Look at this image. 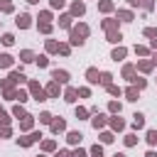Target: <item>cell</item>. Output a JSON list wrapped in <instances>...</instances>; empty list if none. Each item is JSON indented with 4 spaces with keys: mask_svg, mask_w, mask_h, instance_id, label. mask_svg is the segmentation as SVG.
Listing matches in <instances>:
<instances>
[{
    "mask_svg": "<svg viewBox=\"0 0 157 157\" xmlns=\"http://www.w3.org/2000/svg\"><path fill=\"white\" fill-rule=\"evenodd\" d=\"M86 34H88V27H86V25H78V27H74V29H71V44H78V47H81Z\"/></svg>",
    "mask_w": 157,
    "mask_h": 157,
    "instance_id": "obj_1",
    "label": "cell"
},
{
    "mask_svg": "<svg viewBox=\"0 0 157 157\" xmlns=\"http://www.w3.org/2000/svg\"><path fill=\"white\" fill-rule=\"evenodd\" d=\"M29 91H32V96H34L37 101H47V98H44V96H47V91H44L39 83H34V81H32V83H29Z\"/></svg>",
    "mask_w": 157,
    "mask_h": 157,
    "instance_id": "obj_2",
    "label": "cell"
},
{
    "mask_svg": "<svg viewBox=\"0 0 157 157\" xmlns=\"http://www.w3.org/2000/svg\"><path fill=\"white\" fill-rule=\"evenodd\" d=\"M52 78H54L56 83H66V81H69V74H66L64 69H54V71H52Z\"/></svg>",
    "mask_w": 157,
    "mask_h": 157,
    "instance_id": "obj_3",
    "label": "cell"
},
{
    "mask_svg": "<svg viewBox=\"0 0 157 157\" xmlns=\"http://www.w3.org/2000/svg\"><path fill=\"white\" fill-rule=\"evenodd\" d=\"M39 137H42V132H32L29 137H20V145H22V147H27V145H32V142H37Z\"/></svg>",
    "mask_w": 157,
    "mask_h": 157,
    "instance_id": "obj_4",
    "label": "cell"
},
{
    "mask_svg": "<svg viewBox=\"0 0 157 157\" xmlns=\"http://www.w3.org/2000/svg\"><path fill=\"white\" fill-rule=\"evenodd\" d=\"M132 128H135V130L145 128V115H142V113H135V115H132Z\"/></svg>",
    "mask_w": 157,
    "mask_h": 157,
    "instance_id": "obj_5",
    "label": "cell"
},
{
    "mask_svg": "<svg viewBox=\"0 0 157 157\" xmlns=\"http://www.w3.org/2000/svg\"><path fill=\"white\" fill-rule=\"evenodd\" d=\"M29 20H32V17L22 12V15H17V20H15V22H17V27H22V29H25V27H29Z\"/></svg>",
    "mask_w": 157,
    "mask_h": 157,
    "instance_id": "obj_6",
    "label": "cell"
},
{
    "mask_svg": "<svg viewBox=\"0 0 157 157\" xmlns=\"http://www.w3.org/2000/svg\"><path fill=\"white\" fill-rule=\"evenodd\" d=\"M86 78H88V83H98V81H101V74H98L96 69H88V71H86Z\"/></svg>",
    "mask_w": 157,
    "mask_h": 157,
    "instance_id": "obj_7",
    "label": "cell"
},
{
    "mask_svg": "<svg viewBox=\"0 0 157 157\" xmlns=\"http://www.w3.org/2000/svg\"><path fill=\"white\" fill-rule=\"evenodd\" d=\"M66 128V123L64 120H52V132H61Z\"/></svg>",
    "mask_w": 157,
    "mask_h": 157,
    "instance_id": "obj_8",
    "label": "cell"
},
{
    "mask_svg": "<svg viewBox=\"0 0 157 157\" xmlns=\"http://www.w3.org/2000/svg\"><path fill=\"white\" fill-rule=\"evenodd\" d=\"M0 66H2V69L12 66V56H10V54H0Z\"/></svg>",
    "mask_w": 157,
    "mask_h": 157,
    "instance_id": "obj_9",
    "label": "cell"
},
{
    "mask_svg": "<svg viewBox=\"0 0 157 157\" xmlns=\"http://www.w3.org/2000/svg\"><path fill=\"white\" fill-rule=\"evenodd\" d=\"M71 12H74V15H83V12H86V5H83V2H74Z\"/></svg>",
    "mask_w": 157,
    "mask_h": 157,
    "instance_id": "obj_10",
    "label": "cell"
},
{
    "mask_svg": "<svg viewBox=\"0 0 157 157\" xmlns=\"http://www.w3.org/2000/svg\"><path fill=\"white\" fill-rule=\"evenodd\" d=\"M64 96H66L64 101H69V103H74V101H76V96H78V91H74V88H66V93H64Z\"/></svg>",
    "mask_w": 157,
    "mask_h": 157,
    "instance_id": "obj_11",
    "label": "cell"
},
{
    "mask_svg": "<svg viewBox=\"0 0 157 157\" xmlns=\"http://www.w3.org/2000/svg\"><path fill=\"white\" fill-rule=\"evenodd\" d=\"M81 137H83L81 132H69V137H66V140H69L71 145H78V142H81Z\"/></svg>",
    "mask_w": 157,
    "mask_h": 157,
    "instance_id": "obj_12",
    "label": "cell"
},
{
    "mask_svg": "<svg viewBox=\"0 0 157 157\" xmlns=\"http://www.w3.org/2000/svg\"><path fill=\"white\" fill-rule=\"evenodd\" d=\"M47 93H49V96H59V83H56V81L49 83V86H47Z\"/></svg>",
    "mask_w": 157,
    "mask_h": 157,
    "instance_id": "obj_13",
    "label": "cell"
},
{
    "mask_svg": "<svg viewBox=\"0 0 157 157\" xmlns=\"http://www.w3.org/2000/svg\"><path fill=\"white\" fill-rule=\"evenodd\" d=\"M91 123H93V128L98 130V128H103V123H105V115H96V118H93Z\"/></svg>",
    "mask_w": 157,
    "mask_h": 157,
    "instance_id": "obj_14",
    "label": "cell"
},
{
    "mask_svg": "<svg viewBox=\"0 0 157 157\" xmlns=\"http://www.w3.org/2000/svg\"><path fill=\"white\" fill-rule=\"evenodd\" d=\"M118 17H120L123 22H130V20H132V12H128V10H120V12H118Z\"/></svg>",
    "mask_w": 157,
    "mask_h": 157,
    "instance_id": "obj_15",
    "label": "cell"
},
{
    "mask_svg": "<svg viewBox=\"0 0 157 157\" xmlns=\"http://www.w3.org/2000/svg\"><path fill=\"white\" fill-rule=\"evenodd\" d=\"M20 59H22V61H34V54H32L29 49H25V52L20 54Z\"/></svg>",
    "mask_w": 157,
    "mask_h": 157,
    "instance_id": "obj_16",
    "label": "cell"
},
{
    "mask_svg": "<svg viewBox=\"0 0 157 157\" xmlns=\"http://www.w3.org/2000/svg\"><path fill=\"white\" fill-rule=\"evenodd\" d=\"M147 142L150 145H157V130H147Z\"/></svg>",
    "mask_w": 157,
    "mask_h": 157,
    "instance_id": "obj_17",
    "label": "cell"
},
{
    "mask_svg": "<svg viewBox=\"0 0 157 157\" xmlns=\"http://www.w3.org/2000/svg\"><path fill=\"white\" fill-rule=\"evenodd\" d=\"M120 39H123L120 32H108V42H120Z\"/></svg>",
    "mask_w": 157,
    "mask_h": 157,
    "instance_id": "obj_18",
    "label": "cell"
},
{
    "mask_svg": "<svg viewBox=\"0 0 157 157\" xmlns=\"http://www.w3.org/2000/svg\"><path fill=\"white\" fill-rule=\"evenodd\" d=\"M125 96H128V101H137V88H128Z\"/></svg>",
    "mask_w": 157,
    "mask_h": 157,
    "instance_id": "obj_19",
    "label": "cell"
},
{
    "mask_svg": "<svg viewBox=\"0 0 157 157\" xmlns=\"http://www.w3.org/2000/svg\"><path fill=\"white\" fill-rule=\"evenodd\" d=\"M12 113H15V118H27V113H25V108H22V105H15V110H12Z\"/></svg>",
    "mask_w": 157,
    "mask_h": 157,
    "instance_id": "obj_20",
    "label": "cell"
},
{
    "mask_svg": "<svg viewBox=\"0 0 157 157\" xmlns=\"http://www.w3.org/2000/svg\"><path fill=\"white\" fill-rule=\"evenodd\" d=\"M110 125H113L115 130H123V128H125V123H123L120 118H113V120H110Z\"/></svg>",
    "mask_w": 157,
    "mask_h": 157,
    "instance_id": "obj_21",
    "label": "cell"
},
{
    "mask_svg": "<svg viewBox=\"0 0 157 157\" xmlns=\"http://www.w3.org/2000/svg\"><path fill=\"white\" fill-rule=\"evenodd\" d=\"M0 10H2V12H12V2H10V0H2V2H0Z\"/></svg>",
    "mask_w": 157,
    "mask_h": 157,
    "instance_id": "obj_22",
    "label": "cell"
},
{
    "mask_svg": "<svg viewBox=\"0 0 157 157\" xmlns=\"http://www.w3.org/2000/svg\"><path fill=\"white\" fill-rule=\"evenodd\" d=\"M91 157H103V150H101V145H93V147H91Z\"/></svg>",
    "mask_w": 157,
    "mask_h": 157,
    "instance_id": "obj_23",
    "label": "cell"
},
{
    "mask_svg": "<svg viewBox=\"0 0 157 157\" xmlns=\"http://www.w3.org/2000/svg\"><path fill=\"white\" fill-rule=\"evenodd\" d=\"M101 10H103V12H110V10H113V2H110V0H103V2H101Z\"/></svg>",
    "mask_w": 157,
    "mask_h": 157,
    "instance_id": "obj_24",
    "label": "cell"
},
{
    "mask_svg": "<svg viewBox=\"0 0 157 157\" xmlns=\"http://www.w3.org/2000/svg\"><path fill=\"white\" fill-rule=\"evenodd\" d=\"M59 25H61V27H71V17H69V15H64V17L59 20Z\"/></svg>",
    "mask_w": 157,
    "mask_h": 157,
    "instance_id": "obj_25",
    "label": "cell"
},
{
    "mask_svg": "<svg viewBox=\"0 0 157 157\" xmlns=\"http://www.w3.org/2000/svg\"><path fill=\"white\" fill-rule=\"evenodd\" d=\"M123 56H125V49H123V47L113 52V59H115V61H118V59H123Z\"/></svg>",
    "mask_w": 157,
    "mask_h": 157,
    "instance_id": "obj_26",
    "label": "cell"
},
{
    "mask_svg": "<svg viewBox=\"0 0 157 157\" xmlns=\"http://www.w3.org/2000/svg\"><path fill=\"white\" fill-rule=\"evenodd\" d=\"M137 66H140V71H150L152 69V61H140Z\"/></svg>",
    "mask_w": 157,
    "mask_h": 157,
    "instance_id": "obj_27",
    "label": "cell"
},
{
    "mask_svg": "<svg viewBox=\"0 0 157 157\" xmlns=\"http://www.w3.org/2000/svg\"><path fill=\"white\" fill-rule=\"evenodd\" d=\"M132 74H135V66H130V64H128V66L123 69V76H128V78H130Z\"/></svg>",
    "mask_w": 157,
    "mask_h": 157,
    "instance_id": "obj_28",
    "label": "cell"
},
{
    "mask_svg": "<svg viewBox=\"0 0 157 157\" xmlns=\"http://www.w3.org/2000/svg\"><path fill=\"white\" fill-rule=\"evenodd\" d=\"M39 29H42L44 34H49V32H52V25H49V22H42V25H39Z\"/></svg>",
    "mask_w": 157,
    "mask_h": 157,
    "instance_id": "obj_29",
    "label": "cell"
},
{
    "mask_svg": "<svg viewBox=\"0 0 157 157\" xmlns=\"http://www.w3.org/2000/svg\"><path fill=\"white\" fill-rule=\"evenodd\" d=\"M12 42H15V37H12V34H2V44H7V47H10Z\"/></svg>",
    "mask_w": 157,
    "mask_h": 157,
    "instance_id": "obj_30",
    "label": "cell"
},
{
    "mask_svg": "<svg viewBox=\"0 0 157 157\" xmlns=\"http://www.w3.org/2000/svg\"><path fill=\"white\" fill-rule=\"evenodd\" d=\"M101 83L103 86H110V74H101Z\"/></svg>",
    "mask_w": 157,
    "mask_h": 157,
    "instance_id": "obj_31",
    "label": "cell"
},
{
    "mask_svg": "<svg viewBox=\"0 0 157 157\" xmlns=\"http://www.w3.org/2000/svg\"><path fill=\"white\" fill-rule=\"evenodd\" d=\"M108 93H110V96H120V88H118V86H113V83H110V86H108Z\"/></svg>",
    "mask_w": 157,
    "mask_h": 157,
    "instance_id": "obj_32",
    "label": "cell"
},
{
    "mask_svg": "<svg viewBox=\"0 0 157 157\" xmlns=\"http://www.w3.org/2000/svg\"><path fill=\"white\" fill-rule=\"evenodd\" d=\"M108 108H110L113 113H120V103H118V101H110V105H108Z\"/></svg>",
    "mask_w": 157,
    "mask_h": 157,
    "instance_id": "obj_33",
    "label": "cell"
},
{
    "mask_svg": "<svg viewBox=\"0 0 157 157\" xmlns=\"http://www.w3.org/2000/svg\"><path fill=\"white\" fill-rule=\"evenodd\" d=\"M0 123H2V125H7V123H10V118H7V113H5L2 108H0Z\"/></svg>",
    "mask_w": 157,
    "mask_h": 157,
    "instance_id": "obj_34",
    "label": "cell"
},
{
    "mask_svg": "<svg viewBox=\"0 0 157 157\" xmlns=\"http://www.w3.org/2000/svg\"><path fill=\"white\" fill-rule=\"evenodd\" d=\"M47 49H49V52H59V44H56V42H47Z\"/></svg>",
    "mask_w": 157,
    "mask_h": 157,
    "instance_id": "obj_35",
    "label": "cell"
},
{
    "mask_svg": "<svg viewBox=\"0 0 157 157\" xmlns=\"http://www.w3.org/2000/svg\"><path fill=\"white\" fill-rule=\"evenodd\" d=\"M39 120H42V123H52V113H42Z\"/></svg>",
    "mask_w": 157,
    "mask_h": 157,
    "instance_id": "obj_36",
    "label": "cell"
},
{
    "mask_svg": "<svg viewBox=\"0 0 157 157\" xmlns=\"http://www.w3.org/2000/svg\"><path fill=\"white\" fill-rule=\"evenodd\" d=\"M145 34H147V37H157V27H147Z\"/></svg>",
    "mask_w": 157,
    "mask_h": 157,
    "instance_id": "obj_37",
    "label": "cell"
},
{
    "mask_svg": "<svg viewBox=\"0 0 157 157\" xmlns=\"http://www.w3.org/2000/svg\"><path fill=\"white\" fill-rule=\"evenodd\" d=\"M88 113H86V108H76V118H86Z\"/></svg>",
    "mask_w": 157,
    "mask_h": 157,
    "instance_id": "obj_38",
    "label": "cell"
},
{
    "mask_svg": "<svg viewBox=\"0 0 157 157\" xmlns=\"http://www.w3.org/2000/svg\"><path fill=\"white\" fill-rule=\"evenodd\" d=\"M42 147H44V150H47V152H49V150H54V140H47V142H44V145H42Z\"/></svg>",
    "mask_w": 157,
    "mask_h": 157,
    "instance_id": "obj_39",
    "label": "cell"
},
{
    "mask_svg": "<svg viewBox=\"0 0 157 157\" xmlns=\"http://www.w3.org/2000/svg\"><path fill=\"white\" fill-rule=\"evenodd\" d=\"M37 64H39V66H47L49 61H47V56H37Z\"/></svg>",
    "mask_w": 157,
    "mask_h": 157,
    "instance_id": "obj_40",
    "label": "cell"
},
{
    "mask_svg": "<svg viewBox=\"0 0 157 157\" xmlns=\"http://www.w3.org/2000/svg\"><path fill=\"white\" fill-rule=\"evenodd\" d=\"M130 81H135V83H137V88H145V78H130Z\"/></svg>",
    "mask_w": 157,
    "mask_h": 157,
    "instance_id": "obj_41",
    "label": "cell"
},
{
    "mask_svg": "<svg viewBox=\"0 0 157 157\" xmlns=\"http://www.w3.org/2000/svg\"><path fill=\"white\" fill-rule=\"evenodd\" d=\"M29 125H32V118H29V115H27V118H25V120H22V128H25V130H27V128H29Z\"/></svg>",
    "mask_w": 157,
    "mask_h": 157,
    "instance_id": "obj_42",
    "label": "cell"
},
{
    "mask_svg": "<svg viewBox=\"0 0 157 157\" xmlns=\"http://www.w3.org/2000/svg\"><path fill=\"white\" fill-rule=\"evenodd\" d=\"M101 140H103V142H110V140H113V135H110V132H103V135H101Z\"/></svg>",
    "mask_w": 157,
    "mask_h": 157,
    "instance_id": "obj_43",
    "label": "cell"
},
{
    "mask_svg": "<svg viewBox=\"0 0 157 157\" xmlns=\"http://www.w3.org/2000/svg\"><path fill=\"white\" fill-rule=\"evenodd\" d=\"M39 20H44V22H49V20H52V15H49V12H42V15H39Z\"/></svg>",
    "mask_w": 157,
    "mask_h": 157,
    "instance_id": "obj_44",
    "label": "cell"
},
{
    "mask_svg": "<svg viewBox=\"0 0 157 157\" xmlns=\"http://www.w3.org/2000/svg\"><path fill=\"white\" fill-rule=\"evenodd\" d=\"M125 145H135V135H128L125 137Z\"/></svg>",
    "mask_w": 157,
    "mask_h": 157,
    "instance_id": "obj_45",
    "label": "cell"
},
{
    "mask_svg": "<svg viewBox=\"0 0 157 157\" xmlns=\"http://www.w3.org/2000/svg\"><path fill=\"white\" fill-rule=\"evenodd\" d=\"M52 7H64V0H52Z\"/></svg>",
    "mask_w": 157,
    "mask_h": 157,
    "instance_id": "obj_46",
    "label": "cell"
},
{
    "mask_svg": "<svg viewBox=\"0 0 157 157\" xmlns=\"http://www.w3.org/2000/svg\"><path fill=\"white\" fill-rule=\"evenodd\" d=\"M56 157H69V152H66V150H61V152H56Z\"/></svg>",
    "mask_w": 157,
    "mask_h": 157,
    "instance_id": "obj_47",
    "label": "cell"
},
{
    "mask_svg": "<svg viewBox=\"0 0 157 157\" xmlns=\"http://www.w3.org/2000/svg\"><path fill=\"white\" fill-rule=\"evenodd\" d=\"M145 7L150 10V7H152V0H145Z\"/></svg>",
    "mask_w": 157,
    "mask_h": 157,
    "instance_id": "obj_48",
    "label": "cell"
},
{
    "mask_svg": "<svg viewBox=\"0 0 157 157\" xmlns=\"http://www.w3.org/2000/svg\"><path fill=\"white\" fill-rule=\"evenodd\" d=\"M128 2H130V5H140V0H128Z\"/></svg>",
    "mask_w": 157,
    "mask_h": 157,
    "instance_id": "obj_49",
    "label": "cell"
},
{
    "mask_svg": "<svg viewBox=\"0 0 157 157\" xmlns=\"http://www.w3.org/2000/svg\"><path fill=\"white\" fill-rule=\"evenodd\" d=\"M145 157H157V155H155V152H147V155H145Z\"/></svg>",
    "mask_w": 157,
    "mask_h": 157,
    "instance_id": "obj_50",
    "label": "cell"
},
{
    "mask_svg": "<svg viewBox=\"0 0 157 157\" xmlns=\"http://www.w3.org/2000/svg\"><path fill=\"white\" fill-rule=\"evenodd\" d=\"M113 157H125V155H123V152H115V155H113Z\"/></svg>",
    "mask_w": 157,
    "mask_h": 157,
    "instance_id": "obj_51",
    "label": "cell"
},
{
    "mask_svg": "<svg viewBox=\"0 0 157 157\" xmlns=\"http://www.w3.org/2000/svg\"><path fill=\"white\" fill-rule=\"evenodd\" d=\"M27 2H32V5H34V2H39V0H27Z\"/></svg>",
    "mask_w": 157,
    "mask_h": 157,
    "instance_id": "obj_52",
    "label": "cell"
},
{
    "mask_svg": "<svg viewBox=\"0 0 157 157\" xmlns=\"http://www.w3.org/2000/svg\"><path fill=\"white\" fill-rule=\"evenodd\" d=\"M155 61H157V59H155Z\"/></svg>",
    "mask_w": 157,
    "mask_h": 157,
    "instance_id": "obj_53",
    "label": "cell"
}]
</instances>
